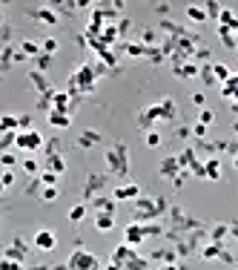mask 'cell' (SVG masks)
Returning <instances> with one entry per match:
<instances>
[{
  "label": "cell",
  "mask_w": 238,
  "mask_h": 270,
  "mask_svg": "<svg viewBox=\"0 0 238 270\" xmlns=\"http://www.w3.org/2000/svg\"><path fill=\"white\" fill-rule=\"evenodd\" d=\"M37 179H40V184H43V187H58V173H49V170H43Z\"/></svg>",
  "instance_id": "cell-32"
},
{
  "label": "cell",
  "mask_w": 238,
  "mask_h": 270,
  "mask_svg": "<svg viewBox=\"0 0 238 270\" xmlns=\"http://www.w3.org/2000/svg\"><path fill=\"white\" fill-rule=\"evenodd\" d=\"M221 95H224L227 101H236L238 98V75H233L227 84H221Z\"/></svg>",
  "instance_id": "cell-20"
},
{
  "label": "cell",
  "mask_w": 238,
  "mask_h": 270,
  "mask_svg": "<svg viewBox=\"0 0 238 270\" xmlns=\"http://www.w3.org/2000/svg\"><path fill=\"white\" fill-rule=\"evenodd\" d=\"M92 90H95V69H92V63H81L69 75V95H75V92H92Z\"/></svg>",
  "instance_id": "cell-1"
},
{
  "label": "cell",
  "mask_w": 238,
  "mask_h": 270,
  "mask_svg": "<svg viewBox=\"0 0 238 270\" xmlns=\"http://www.w3.org/2000/svg\"><path fill=\"white\" fill-rule=\"evenodd\" d=\"M158 112H161V118L172 121L175 115H178V107H175V101H172V98H164V101L158 104Z\"/></svg>",
  "instance_id": "cell-16"
},
{
  "label": "cell",
  "mask_w": 238,
  "mask_h": 270,
  "mask_svg": "<svg viewBox=\"0 0 238 270\" xmlns=\"http://www.w3.org/2000/svg\"><path fill=\"white\" fill-rule=\"evenodd\" d=\"M175 75H178V78H195V75H201V69H198V66H195V63H184V66H175Z\"/></svg>",
  "instance_id": "cell-27"
},
{
  "label": "cell",
  "mask_w": 238,
  "mask_h": 270,
  "mask_svg": "<svg viewBox=\"0 0 238 270\" xmlns=\"http://www.w3.org/2000/svg\"><path fill=\"white\" fill-rule=\"evenodd\" d=\"M129 147L126 144H115L112 150L106 152V167H109V173H115V176H126L129 173Z\"/></svg>",
  "instance_id": "cell-2"
},
{
  "label": "cell",
  "mask_w": 238,
  "mask_h": 270,
  "mask_svg": "<svg viewBox=\"0 0 238 270\" xmlns=\"http://www.w3.org/2000/svg\"><path fill=\"white\" fill-rule=\"evenodd\" d=\"M201 256H204V259H218V256H224V250H221V241H212L209 247H204V250H201Z\"/></svg>",
  "instance_id": "cell-28"
},
{
  "label": "cell",
  "mask_w": 238,
  "mask_h": 270,
  "mask_svg": "<svg viewBox=\"0 0 238 270\" xmlns=\"http://www.w3.org/2000/svg\"><path fill=\"white\" fill-rule=\"evenodd\" d=\"M52 112L72 115V98H69V92H55V95H52Z\"/></svg>",
  "instance_id": "cell-10"
},
{
  "label": "cell",
  "mask_w": 238,
  "mask_h": 270,
  "mask_svg": "<svg viewBox=\"0 0 238 270\" xmlns=\"http://www.w3.org/2000/svg\"><path fill=\"white\" fill-rule=\"evenodd\" d=\"M46 170H49V173H63V170H66V161H63V155H46Z\"/></svg>",
  "instance_id": "cell-21"
},
{
  "label": "cell",
  "mask_w": 238,
  "mask_h": 270,
  "mask_svg": "<svg viewBox=\"0 0 238 270\" xmlns=\"http://www.w3.org/2000/svg\"><path fill=\"white\" fill-rule=\"evenodd\" d=\"M112 198H115V201H129V198H141V187H138V184H120V187H115Z\"/></svg>",
  "instance_id": "cell-9"
},
{
  "label": "cell",
  "mask_w": 238,
  "mask_h": 270,
  "mask_svg": "<svg viewBox=\"0 0 238 270\" xmlns=\"http://www.w3.org/2000/svg\"><path fill=\"white\" fill-rule=\"evenodd\" d=\"M155 9H158V12H161V15H167V12H170V3H158V6H155Z\"/></svg>",
  "instance_id": "cell-45"
},
{
  "label": "cell",
  "mask_w": 238,
  "mask_h": 270,
  "mask_svg": "<svg viewBox=\"0 0 238 270\" xmlns=\"http://www.w3.org/2000/svg\"><path fill=\"white\" fill-rule=\"evenodd\" d=\"M26 253H29V244L23 239H15L6 250H3V259H12V262H20V259H26Z\"/></svg>",
  "instance_id": "cell-8"
},
{
  "label": "cell",
  "mask_w": 238,
  "mask_h": 270,
  "mask_svg": "<svg viewBox=\"0 0 238 270\" xmlns=\"http://www.w3.org/2000/svg\"><path fill=\"white\" fill-rule=\"evenodd\" d=\"M126 55H132V58L149 55V46H144V43H126Z\"/></svg>",
  "instance_id": "cell-29"
},
{
  "label": "cell",
  "mask_w": 238,
  "mask_h": 270,
  "mask_svg": "<svg viewBox=\"0 0 238 270\" xmlns=\"http://www.w3.org/2000/svg\"><path fill=\"white\" fill-rule=\"evenodd\" d=\"M17 147L23 152L43 150V135H40L37 129H23V132H17Z\"/></svg>",
  "instance_id": "cell-4"
},
{
  "label": "cell",
  "mask_w": 238,
  "mask_h": 270,
  "mask_svg": "<svg viewBox=\"0 0 238 270\" xmlns=\"http://www.w3.org/2000/svg\"><path fill=\"white\" fill-rule=\"evenodd\" d=\"M23 129H32V118H29V115H20V132H23Z\"/></svg>",
  "instance_id": "cell-44"
},
{
  "label": "cell",
  "mask_w": 238,
  "mask_h": 270,
  "mask_svg": "<svg viewBox=\"0 0 238 270\" xmlns=\"http://www.w3.org/2000/svg\"><path fill=\"white\" fill-rule=\"evenodd\" d=\"M161 270H181V268H178V265H164Z\"/></svg>",
  "instance_id": "cell-47"
},
{
  "label": "cell",
  "mask_w": 238,
  "mask_h": 270,
  "mask_svg": "<svg viewBox=\"0 0 238 270\" xmlns=\"http://www.w3.org/2000/svg\"><path fill=\"white\" fill-rule=\"evenodd\" d=\"M32 18L37 20V23H46V26H58L60 18L55 9H37V12H32Z\"/></svg>",
  "instance_id": "cell-11"
},
{
  "label": "cell",
  "mask_w": 238,
  "mask_h": 270,
  "mask_svg": "<svg viewBox=\"0 0 238 270\" xmlns=\"http://www.w3.org/2000/svg\"><path fill=\"white\" fill-rule=\"evenodd\" d=\"M192 104H195V107H204V104H207V95H204V92H195V95H192Z\"/></svg>",
  "instance_id": "cell-42"
},
{
  "label": "cell",
  "mask_w": 238,
  "mask_h": 270,
  "mask_svg": "<svg viewBox=\"0 0 238 270\" xmlns=\"http://www.w3.org/2000/svg\"><path fill=\"white\" fill-rule=\"evenodd\" d=\"M46 121H49V126H55V129H69V126H72V115H66V112H49Z\"/></svg>",
  "instance_id": "cell-14"
},
{
  "label": "cell",
  "mask_w": 238,
  "mask_h": 270,
  "mask_svg": "<svg viewBox=\"0 0 238 270\" xmlns=\"http://www.w3.org/2000/svg\"><path fill=\"white\" fill-rule=\"evenodd\" d=\"M34 247H37L40 253H52V250L58 247V236H55L52 230H37V233H34Z\"/></svg>",
  "instance_id": "cell-6"
},
{
  "label": "cell",
  "mask_w": 238,
  "mask_h": 270,
  "mask_svg": "<svg viewBox=\"0 0 238 270\" xmlns=\"http://www.w3.org/2000/svg\"><path fill=\"white\" fill-rule=\"evenodd\" d=\"M147 236H149L147 224H138V221L126 224V230H123V241H126V244H132V247H141Z\"/></svg>",
  "instance_id": "cell-5"
},
{
  "label": "cell",
  "mask_w": 238,
  "mask_h": 270,
  "mask_svg": "<svg viewBox=\"0 0 238 270\" xmlns=\"http://www.w3.org/2000/svg\"><path fill=\"white\" fill-rule=\"evenodd\" d=\"M218 23H221L224 29H233V32H238V15H236V12H230V9H224V12L218 15Z\"/></svg>",
  "instance_id": "cell-18"
},
{
  "label": "cell",
  "mask_w": 238,
  "mask_h": 270,
  "mask_svg": "<svg viewBox=\"0 0 238 270\" xmlns=\"http://www.w3.org/2000/svg\"><path fill=\"white\" fill-rule=\"evenodd\" d=\"M187 18L192 20V23H204V20H209V15H207V6H187Z\"/></svg>",
  "instance_id": "cell-15"
},
{
  "label": "cell",
  "mask_w": 238,
  "mask_h": 270,
  "mask_svg": "<svg viewBox=\"0 0 238 270\" xmlns=\"http://www.w3.org/2000/svg\"><path fill=\"white\" fill-rule=\"evenodd\" d=\"M212 121H215V112H212V109H201V112H198V124H204V126H209Z\"/></svg>",
  "instance_id": "cell-37"
},
{
  "label": "cell",
  "mask_w": 238,
  "mask_h": 270,
  "mask_svg": "<svg viewBox=\"0 0 238 270\" xmlns=\"http://www.w3.org/2000/svg\"><path fill=\"white\" fill-rule=\"evenodd\" d=\"M204 176L212 179V181L221 179V161H218V158H209L207 164H204Z\"/></svg>",
  "instance_id": "cell-23"
},
{
  "label": "cell",
  "mask_w": 238,
  "mask_h": 270,
  "mask_svg": "<svg viewBox=\"0 0 238 270\" xmlns=\"http://www.w3.org/2000/svg\"><path fill=\"white\" fill-rule=\"evenodd\" d=\"M0 270H23V268H20V262H12V259H3V262H0Z\"/></svg>",
  "instance_id": "cell-41"
},
{
  "label": "cell",
  "mask_w": 238,
  "mask_h": 270,
  "mask_svg": "<svg viewBox=\"0 0 238 270\" xmlns=\"http://www.w3.org/2000/svg\"><path fill=\"white\" fill-rule=\"evenodd\" d=\"M20 52H23L26 58H37V55H43V46L34 43V40H23V43H20Z\"/></svg>",
  "instance_id": "cell-24"
},
{
  "label": "cell",
  "mask_w": 238,
  "mask_h": 270,
  "mask_svg": "<svg viewBox=\"0 0 238 270\" xmlns=\"http://www.w3.org/2000/svg\"><path fill=\"white\" fill-rule=\"evenodd\" d=\"M233 112H238V98L233 101Z\"/></svg>",
  "instance_id": "cell-48"
},
{
  "label": "cell",
  "mask_w": 238,
  "mask_h": 270,
  "mask_svg": "<svg viewBox=\"0 0 238 270\" xmlns=\"http://www.w3.org/2000/svg\"><path fill=\"white\" fill-rule=\"evenodd\" d=\"M98 141H101V132H98V129H84V132L78 135V147H81V150H89Z\"/></svg>",
  "instance_id": "cell-13"
},
{
  "label": "cell",
  "mask_w": 238,
  "mask_h": 270,
  "mask_svg": "<svg viewBox=\"0 0 238 270\" xmlns=\"http://www.w3.org/2000/svg\"><path fill=\"white\" fill-rule=\"evenodd\" d=\"M0 129H3V132H20V118L3 115V118H0Z\"/></svg>",
  "instance_id": "cell-26"
},
{
  "label": "cell",
  "mask_w": 238,
  "mask_h": 270,
  "mask_svg": "<svg viewBox=\"0 0 238 270\" xmlns=\"http://www.w3.org/2000/svg\"><path fill=\"white\" fill-rule=\"evenodd\" d=\"M95 227H98L101 233H109V230L115 227V216H109V213H98V216H95Z\"/></svg>",
  "instance_id": "cell-17"
},
{
  "label": "cell",
  "mask_w": 238,
  "mask_h": 270,
  "mask_svg": "<svg viewBox=\"0 0 238 270\" xmlns=\"http://www.w3.org/2000/svg\"><path fill=\"white\" fill-rule=\"evenodd\" d=\"M23 170H26L29 176H37V173H40V164H37L34 158H23Z\"/></svg>",
  "instance_id": "cell-36"
},
{
  "label": "cell",
  "mask_w": 238,
  "mask_h": 270,
  "mask_svg": "<svg viewBox=\"0 0 238 270\" xmlns=\"http://www.w3.org/2000/svg\"><path fill=\"white\" fill-rule=\"evenodd\" d=\"M178 173H181L178 155H170V158H164V161H161V176H167V179H175Z\"/></svg>",
  "instance_id": "cell-12"
},
{
  "label": "cell",
  "mask_w": 238,
  "mask_h": 270,
  "mask_svg": "<svg viewBox=\"0 0 238 270\" xmlns=\"http://www.w3.org/2000/svg\"><path fill=\"white\" fill-rule=\"evenodd\" d=\"M230 236H236V239H238V221H233V224H230Z\"/></svg>",
  "instance_id": "cell-46"
},
{
  "label": "cell",
  "mask_w": 238,
  "mask_h": 270,
  "mask_svg": "<svg viewBox=\"0 0 238 270\" xmlns=\"http://www.w3.org/2000/svg\"><path fill=\"white\" fill-rule=\"evenodd\" d=\"M135 256H138V253H135V247H132V244H126V241H123V244H118V247L112 250V262H115V265H120V268H126Z\"/></svg>",
  "instance_id": "cell-7"
},
{
  "label": "cell",
  "mask_w": 238,
  "mask_h": 270,
  "mask_svg": "<svg viewBox=\"0 0 238 270\" xmlns=\"http://www.w3.org/2000/svg\"><path fill=\"white\" fill-rule=\"evenodd\" d=\"M55 198H58V187H43V190H40V201H43V204H52Z\"/></svg>",
  "instance_id": "cell-30"
},
{
  "label": "cell",
  "mask_w": 238,
  "mask_h": 270,
  "mask_svg": "<svg viewBox=\"0 0 238 270\" xmlns=\"http://www.w3.org/2000/svg\"><path fill=\"white\" fill-rule=\"evenodd\" d=\"M212 78H215L218 84H227V81L233 78V72H230L227 63H212Z\"/></svg>",
  "instance_id": "cell-19"
},
{
  "label": "cell",
  "mask_w": 238,
  "mask_h": 270,
  "mask_svg": "<svg viewBox=\"0 0 238 270\" xmlns=\"http://www.w3.org/2000/svg\"><path fill=\"white\" fill-rule=\"evenodd\" d=\"M92 204H95V210L98 213H109V216H115V198H103V196H98Z\"/></svg>",
  "instance_id": "cell-22"
},
{
  "label": "cell",
  "mask_w": 238,
  "mask_h": 270,
  "mask_svg": "<svg viewBox=\"0 0 238 270\" xmlns=\"http://www.w3.org/2000/svg\"><path fill=\"white\" fill-rule=\"evenodd\" d=\"M66 268L69 270H101V265H98V256L95 253H86L84 247H75V253L69 256Z\"/></svg>",
  "instance_id": "cell-3"
},
{
  "label": "cell",
  "mask_w": 238,
  "mask_h": 270,
  "mask_svg": "<svg viewBox=\"0 0 238 270\" xmlns=\"http://www.w3.org/2000/svg\"><path fill=\"white\" fill-rule=\"evenodd\" d=\"M12 184H15V173H12V170H6V173H3V179H0V187H3V190H9Z\"/></svg>",
  "instance_id": "cell-38"
},
{
  "label": "cell",
  "mask_w": 238,
  "mask_h": 270,
  "mask_svg": "<svg viewBox=\"0 0 238 270\" xmlns=\"http://www.w3.org/2000/svg\"><path fill=\"white\" fill-rule=\"evenodd\" d=\"M0 161H3V167H6V170H12V167L17 164V158H15L12 152H3V155H0Z\"/></svg>",
  "instance_id": "cell-39"
},
{
  "label": "cell",
  "mask_w": 238,
  "mask_h": 270,
  "mask_svg": "<svg viewBox=\"0 0 238 270\" xmlns=\"http://www.w3.org/2000/svg\"><path fill=\"white\" fill-rule=\"evenodd\" d=\"M40 46H43V52H46V55H55V52H58V37H46Z\"/></svg>",
  "instance_id": "cell-35"
},
{
  "label": "cell",
  "mask_w": 238,
  "mask_h": 270,
  "mask_svg": "<svg viewBox=\"0 0 238 270\" xmlns=\"http://www.w3.org/2000/svg\"><path fill=\"white\" fill-rule=\"evenodd\" d=\"M66 218H69L72 224H81V221L86 218V204H75V207H69V213H66Z\"/></svg>",
  "instance_id": "cell-25"
},
{
  "label": "cell",
  "mask_w": 238,
  "mask_h": 270,
  "mask_svg": "<svg viewBox=\"0 0 238 270\" xmlns=\"http://www.w3.org/2000/svg\"><path fill=\"white\" fill-rule=\"evenodd\" d=\"M192 135L204 138V135H207V126H204V124H195V126H192Z\"/></svg>",
  "instance_id": "cell-43"
},
{
  "label": "cell",
  "mask_w": 238,
  "mask_h": 270,
  "mask_svg": "<svg viewBox=\"0 0 238 270\" xmlns=\"http://www.w3.org/2000/svg\"><path fill=\"white\" fill-rule=\"evenodd\" d=\"M233 167H236V170H238V155H236V158H233Z\"/></svg>",
  "instance_id": "cell-50"
},
{
  "label": "cell",
  "mask_w": 238,
  "mask_h": 270,
  "mask_svg": "<svg viewBox=\"0 0 238 270\" xmlns=\"http://www.w3.org/2000/svg\"><path fill=\"white\" fill-rule=\"evenodd\" d=\"M227 233H230V227H224V224H218V227L212 230V239H215V241H221V239H224V236H227Z\"/></svg>",
  "instance_id": "cell-40"
},
{
  "label": "cell",
  "mask_w": 238,
  "mask_h": 270,
  "mask_svg": "<svg viewBox=\"0 0 238 270\" xmlns=\"http://www.w3.org/2000/svg\"><path fill=\"white\" fill-rule=\"evenodd\" d=\"M32 270H52V268H43V265H37V268H32Z\"/></svg>",
  "instance_id": "cell-49"
},
{
  "label": "cell",
  "mask_w": 238,
  "mask_h": 270,
  "mask_svg": "<svg viewBox=\"0 0 238 270\" xmlns=\"http://www.w3.org/2000/svg\"><path fill=\"white\" fill-rule=\"evenodd\" d=\"M144 141H147V147L155 150V147H161V141H164V138H161V132H158V129H147V138H144Z\"/></svg>",
  "instance_id": "cell-31"
},
{
  "label": "cell",
  "mask_w": 238,
  "mask_h": 270,
  "mask_svg": "<svg viewBox=\"0 0 238 270\" xmlns=\"http://www.w3.org/2000/svg\"><path fill=\"white\" fill-rule=\"evenodd\" d=\"M101 184H103V176H89V181H86V196L95 193V190H101Z\"/></svg>",
  "instance_id": "cell-34"
},
{
  "label": "cell",
  "mask_w": 238,
  "mask_h": 270,
  "mask_svg": "<svg viewBox=\"0 0 238 270\" xmlns=\"http://www.w3.org/2000/svg\"><path fill=\"white\" fill-rule=\"evenodd\" d=\"M34 66H37V72H46V69L52 66V55H46V52L37 55V58H34Z\"/></svg>",
  "instance_id": "cell-33"
}]
</instances>
